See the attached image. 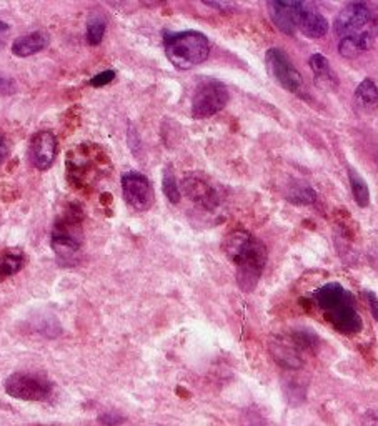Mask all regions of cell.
I'll return each instance as SVG.
<instances>
[{"label":"cell","instance_id":"obj_1","mask_svg":"<svg viewBox=\"0 0 378 426\" xmlns=\"http://www.w3.org/2000/svg\"><path fill=\"white\" fill-rule=\"evenodd\" d=\"M223 252L237 266V283L245 293L254 292L267 265V248L247 230H235L223 240Z\"/></svg>","mask_w":378,"mask_h":426},{"label":"cell","instance_id":"obj_2","mask_svg":"<svg viewBox=\"0 0 378 426\" xmlns=\"http://www.w3.org/2000/svg\"><path fill=\"white\" fill-rule=\"evenodd\" d=\"M315 300L325 311V318L334 325L337 332L357 335L362 330V318L355 308L353 295L340 283H327L315 292Z\"/></svg>","mask_w":378,"mask_h":426},{"label":"cell","instance_id":"obj_3","mask_svg":"<svg viewBox=\"0 0 378 426\" xmlns=\"http://www.w3.org/2000/svg\"><path fill=\"white\" fill-rule=\"evenodd\" d=\"M165 53L172 65L180 70H188L209 58L210 44L200 32H180L165 39Z\"/></svg>","mask_w":378,"mask_h":426},{"label":"cell","instance_id":"obj_4","mask_svg":"<svg viewBox=\"0 0 378 426\" xmlns=\"http://www.w3.org/2000/svg\"><path fill=\"white\" fill-rule=\"evenodd\" d=\"M51 238V245L53 252L57 253L58 260H64V265L70 264L82 247V232H80L77 219L65 217V219L58 220L53 226Z\"/></svg>","mask_w":378,"mask_h":426},{"label":"cell","instance_id":"obj_5","mask_svg":"<svg viewBox=\"0 0 378 426\" xmlns=\"http://www.w3.org/2000/svg\"><path fill=\"white\" fill-rule=\"evenodd\" d=\"M228 103V90L222 82L209 80L199 85L192 98V115L195 119H207L222 110Z\"/></svg>","mask_w":378,"mask_h":426},{"label":"cell","instance_id":"obj_6","mask_svg":"<svg viewBox=\"0 0 378 426\" xmlns=\"http://www.w3.org/2000/svg\"><path fill=\"white\" fill-rule=\"evenodd\" d=\"M265 63H267L268 74L273 77V80L283 89L295 95H304V79L300 72L295 69L290 58L283 53L280 49H270L265 56Z\"/></svg>","mask_w":378,"mask_h":426},{"label":"cell","instance_id":"obj_7","mask_svg":"<svg viewBox=\"0 0 378 426\" xmlns=\"http://www.w3.org/2000/svg\"><path fill=\"white\" fill-rule=\"evenodd\" d=\"M6 392L25 401H44L51 396L52 385L44 376L34 373H13L6 382Z\"/></svg>","mask_w":378,"mask_h":426},{"label":"cell","instance_id":"obj_8","mask_svg":"<svg viewBox=\"0 0 378 426\" xmlns=\"http://www.w3.org/2000/svg\"><path fill=\"white\" fill-rule=\"evenodd\" d=\"M122 192L125 202L137 212H147L154 205V190L145 175L129 172L122 175Z\"/></svg>","mask_w":378,"mask_h":426},{"label":"cell","instance_id":"obj_9","mask_svg":"<svg viewBox=\"0 0 378 426\" xmlns=\"http://www.w3.org/2000/svg\"><path fill=\"white\" fill-rule=\"evenodd\" d=\"M370 22V11L363 4H348L345 8H341L335 19V32L341 39L352 37L363 32Z\"/></svg>","mask_w":378,"mask_h":426},{"label":"cell","instance_id":"obj_10","mask_svg":"<svg viewBox=\"0 0 378 426\" xmlns=\"http://www.w3.org/2000/svg\"><path fill=\"white\" fill-rule=\"evenodd\" d=\"M182 187L187 197L205 210H214L220 203L217 190L211 187V183L205 176L199 174H188L183 176Z\"/></svg>","mask_w":378,"mask_h":426},{"label":"cell","instance_id":"obj_11","mask_svg":"<svg viewBox=\"0 0 378 426\" xmlns=\"http://www.w3.org/2000/svg\"><path fill=\"white\" fill-rule=\"evenodd\" d=\"M57 138L52 132H39L30 140L29 158L37 170H48L57 157Z\"/></svg>","mask_w":378,"mask_h":426},{"label":"cell","instance_id":"obj_12","mask_svg":"<svg viewBox=\"0 0 378 426\" xmlns=\"http://www.w3.org/2000/svg\"><path fill=\"white\" fill-rule=\"evenodd\" d=\"M296 30H300L308 39H320L327 34L328 22L310 4L299 2V7H296Z\"/></svg>","mask_w":378,"mask_h":426},{"label":"cell","instance_id":"obj_13","mask_svg":"<svg viewBox=\"0 0 378 426\" xmlns=\"http://www.w3.org/2000/svg\"><path fill=\"white\" fill-rule=\"evenodd\" d=\"M296 7H299V2L273 0V2L267 4L270 19L283 34L294 35L296 32Z\"/></svg>","mask_w":378,"mask_h":426},{"label":"cell","instance_id":"obj_14","mask_svg":"<svg viewBox=\"0 0 378 426\" xmlns=\"http://www.w3.org/2000/svg\"><path fill=\"white\" fill-rule=\"evenodd\" d=\"M48 45V37L42 32H32V34L19 37L12 44V53L17 57H30L34 53L44 51Z\"/></svg>","mask_w":378,"mask_h":426},{"label":"cell","instance_id":"obj_15","mask_svg":"<svg viewBox=\"0 0 378 426\" xmlns=\"http://www.w3.org/2000/svg\"><path fill=\"white\" fill-rule=\"evenodd\" d=\"M270 348H272V355L275 358L277 363L285 366V368H300L301 358L299 355V350H296L299 347L277 340Z\"/></svg>","mask_w":378,"mask_h":426},{"label":"cell","instance_id":"obj_16","mask_svg":"<svg viewBox=\"0 0 378 426\" xmlns=\"http://www.w3.org/2000/svg\"><path fill=\"white\" fill-rule=\"evenodd\" d=\"M370 35L367 32H362L358 35H352V37H345L340 40L339 51L344 57H355L357 53L367 51L370 47Z\"/></svg>","mask_w":378,"mask_h":426},{"label":"cell","instance_id":"obj_17","mask_svg":"<svg viewBox=\"0 0 378 426\" xmlns=\"http://www.w3.org/2000/svg\"><path fill=\"white\" fill-rule=\"evenodd\" d=\"M355 101L360 107L373 108L378 103V87L373 80L365 79L355 90Z\"/></svg>","mask_w":378,"mask_h":426},{"label":"cell","instance_id":"obj_18","mask_svg":"<svg viewBox=\"0 0 378 426\" xmlns=\"http://www.w3.org/2000/svg\"><path fill=\"white\" fill-rule=\"evenodd\" d=\"M348 179H350V187H352L355 202H357L360 207H367L368 203H370V190H368L367 182L360 176L358 172L353 169L348 170Z\"/></svg>","mask_w":378,"mask_h":426},{"label":"cell","instance_id":"obj_19","mask_svg":"<svg viewBox=\"0 0 378 426\" xmlns=\"http://www.w3.org/2000/svg\"><path fill=\"white\" fill-rule=\"evenodd\" d=\"M308 63H310V69H312V72L318 80L335 84V75L334 72H332L330 62L327 60L325 56H322V53H313V56L310 57Z\"/></svg>","mask_w":378,"mask_h":426},{"label":"cell","instance_id":"obj_20","mask_svg":"<svg viewBox=\"0 0 378 426\" xmlns=\"http://www.w3.org/2000/svg\"><path fill=\"white\" fill-rule=\"evenodd\" d=\"M103 35H105V20L98 13H93L87 20V42L90 45H98Z\"/></svg>","mask_w":378,"mask_h":426},{"label":"cell","instance_id":"obj_21","mask_svg":"<svg viewBox=\"0 0 378 426\" xmlns=\"http://www.w3.org/2000/svg\"><path fill=\"white\" fill-rule=\"evenodd\" d=\"M24 265V255L17 252H8L4 257L2 264H0V278H7V276L15 275L17 271Z\"/></svg>","mask_w":378,"mask_h":426},{"label":"cell","instance_id":"obj_22","mask_svg":"<svg viewBox=\"0 0 378 426\" xmlns=\"http://www.w3.org/2000/svg\"><path fill=\"white\" fill-rule=\"evenodd\" d=\"M162 185H164L165 197H167L172 203H178L182 195H180V188L177 185V180H175L174 170L170 169V167H169V169H165V172H164V183H162Z\"/></svg>","mask_w":378,"mask_h":426},{"label":"cell","instance_id":"obj_23","mask_svg":"<svg viewBox=\"0 0 378 426\" xmlns=\"http://www.w3.org/2000/svg\"><path fill=\"white\" fill-rule=\"evenodd\" d=\"M315 198H317V193H315L308 185L294 187L289 192V200L292 203H299V205H308V203H313Z\"/></svg>","mask_w":378,"mask_h":426},{"label":"cell","instance_id":"obj_24","mask_svg":"<svg viewBox=\"0 0 378 426\" xmlns=\"http://www.w3.org/2000/svg\"><path fill=\"white\" fill-rule=\"evenodd\" d=\"M114 79H115V72L114 70H105V72H102V74L93 77V79L90 80V85H92V87H103V85L110 84V82Z\"/></svg>","mask_w":378,"mask_h":426},{"label":"cell","instance_id":"obj_25","mask_svg":"<svg viewBox=\"0 0 378 426\" xmlns=\"http://www.w3.org/2000/svg\"><path fill=\"white\" fill-rule=\"evenodd\" d=\"M365 298H367L368 306H370L373 318L378 321V298H377V295L373 292H365Z\"/></svg>","mask_w":378,"mask_h":426},{"label":"cell","instance_id":"obj_26","mask_svg":"<svg viewBox=\"0 0 378 426\" xmlns=\"http://www.w3.org/2000/svg\"><path fill=\"white\" fill-rule=\"evenodd\" d=\"M7 153H8V147H7L6 138L0 137V163H2L4 160H6Z\"/></svg>","mask_w":378,"mask_h":426},{"label":"cell","instance_id":"obj_27","mask_svg":"<svg viewBox=\"0 0 378 426\" xmlns=\"http://www.w3.org/2000/svg\"><path fill=\"white\" fill-rule=\"evenodd\" d=\"M7 29H8V25L4 24V22H0V30H7Z\"/></svg>","mask_w":378,"mask_h":426}]
</instances>
